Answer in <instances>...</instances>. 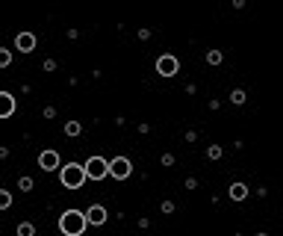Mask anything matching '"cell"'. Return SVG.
I'll list each match as a JSON object with an SVG mask.
<instances>
[{"label":"cell","mask_w":283,"mask_h":236,"mask_svg":"<svg viewBox=\"0 0 283 236\" xmlns=\"http://www.w3.org/2000/svg\"><path fill=\"white\" fill-rule=\"evenodd\" d=\"M227 101L233 103V106H242V103L248 101V95H245V89H233V92L227 95Z\"/></svg>","instance_id":"13"},{"label":"cell","mask_w":283,"mask_h":236,"mask_svg":"<svg viewBox=\"0 0 283 236\" xmlns=\"http://www.w3.org/2000/svg\"><path fill=\"white\" fill-rule=\"evenodd\" d=\"M15 234L18 236H35V225H32V222H18Z\"/></svg>","instance_id":"14"},{"label":"cell","mask_w":283,"mask_h":236,"mask_svg":"<svg viewBox=\"0 0 283 236\" xmlns=\"http://www.w3.org/2000/svg\"><path fill=\"white\" fill-rule=\"evenodd\" d=\"M9 207H12V192L0 189V210H9Z\"/></svg>","instance_id":"16"},{"label":"cell","mask_w":283,"mask_h":236,"mask_svg":"<svg viewBox=\"0 0 283 236\" xmlns=\"http://www.w3.org/2000/svg\"><path fill=\"white\" fill-rule=\"evenodd\" d=\"M204 154H207V160H221V154H224V151H221V145H210Z\"/></svg>","instance_id":"17"},{"label":"cell","mask_w":283,"mask_h":236,"mask_svg":"<svg viewBox=\"0 0 283 236\" xmlns=\"http://www.w3.org/2000/svg\"><path fill=\"white\" fill-rule=\"evenodd\" d=\"M86 180H89L86 163H68V166L59 169V183H62L65 189H80Z\"/></svg>","instance_id":"2"},{"label":"cell","mask_w":283,"mask_h":236,"mask_svg":"<svg viewBox=\"0 0 283 236\" xmlns=\"http://www.w3.org/2000/svg\"><path fill=\"white\" fill-rule=\"evenodd\" d=\"M38 169H41V171H56V169H62V157H59V151H53V148L41 151V154H38Z\"/></svg>","instance_id":"6"},{"label":"cell","mask_w":283,"mask_h":236,"mask_svg":"<svg viewBox=\"0 0 283 236\" xmlns=\"http://www.w3.org/2000/svg\"><path fill=\"white\" fill-rule=\"evenodd\" d=\"M174 207H177L174 201H162V204H159V210H162L165 216H168V213H174Z\"/></svg>","instance_id":"20"},{"label":"cell","mask_w":283,"mask_h":236,"mask_svg":"<svg viewBox=\"0 0 283 236\" xmlns=\"http://www.w3.org/2000/svg\"><path fill=\"white\" fill-rule=\"evenodd\" d=\"M204 62H207V65H221V62H224V53H221V50H207V53H204Z\"/></svg>","instance_id":"12"},{"label":"cell","mask_w":283,"mask_h":236,"mask_svg":"<svg viewBox=\"0 0 283 236\" xmlns=\"http://www.w3.org/2000/svg\"><path fill=\"white\" fill-rule=\"evenodd\" d=\"M109 177H115V180L133 177V160L130 157H112L109 160Z\"/></svg>","instance_id":"4"},{"label":"cell","mask_w":283,"mask_h":236,"mask_svg":"<svg viewBox=\"0 0 283 236\" xmlns=\"http://www.w3.org/2000/svg\"><path fill=\"white\" fill-rule=\"evenodd\" d=\"M0 65L3 68L12 65V50H9V47H0Z\"/></svg>","instance_id":"18"},{"label":"cell","mask_w":283,"mask_h":236,"mask_svg":"<svg viewBox=\"0 0 283 236\" xmlns=\"http://www.w3.org/2000/svg\"><path fill=\"white\" fill-rule=\"evenodd\" d=\"M180 71V59L174 56V53H162L157 56V74L159 77H174Z\"/></svg>","instance_id":"5"},{"label":"cell","mask_w":283,"mask_h":236,"mask_svg":"<svg viewBox=\"0 0 283 236\" xmlns=\"http://www.w3.org/2000/svg\"><path fill=\"white\" fill-rule=\"evenodd\" d=\"M159 163H162V166H174V163H177V157H174V154H162V157H159Z\"/></svg>","instance_id":"19"},{"label":"cell","mask_w":283,"mask_h":236,"mask_svg":"<svg viewBox=\"0 0 283 236\" xmlns=\"http://www.w3.org/2000/svg\"><path fill=\"white\" fill-rule=\"evenodd\" d=\"M86 174H89V180H103V177H109V160L100 157V154H92V157L86 160Z\"/></svg>","instance_id":"3"},{"label":"cell","mask_w":283,"mask_h":236,"mask_svg":"<svg viewBox=\"0 0 283 236\" xmlns=\"http://www.w3.org/2000/svg\"><path fill=\"white\" fill-rule=\"evenodd\" d=\"M41 68H44V71H56V59H44Z\"/></svg>","instance_id":"21"},{"label":"cell","mask_w":283,"mask_h":236,"mask_svg":"<svg viewBox=\"0 0 283 236\" xmlns=\"http://www.w3.org/2000/svg\"><path fill=\"white\" fill-rule=\"evenodd\" d=\"M62 133L68 136V139H77V136L83 133V124H80V121H77V118H71V121H65Z\"/></svg>","instance_id":"11"},{"label":"cell","mask_w":283,"mask_h":236,"mask_svg":"<svg viewBox=\"0 0 283 236\" xmlns=\"http://www.w3.org/2000/svg\"><path fill=\"white\" fill-rule=\"evenodd\" d=\"M248 195H251V189H248V183H242V180H236V183L227 186V198H230V201H245Z\"/></svg>","instance_id":"9"},{"label":"cell","mask_w":283,"mask_h":236,"mask_svg":"<svg viewBox=\"0 0 283 236\" xmlns=\"http://www.w3.org/2000/svg\"><path fill=\"white\" fill-rule=\"evenodd\" d=\"M35 44H38L35 33H18V35H15V47H18L21 53H32V50H35Z\"/></svg>","instance_id":"8"},{"label":"cell","mask_w":283,"mask_h":236,"mask_svg":"<svg viewBox=\"0 0 283 236\" xmlns=\"http://www.w3.org/2000/svg\"><path fill=\"white\" fill-rule=\"evenodd\" d=\"M18 189H24V192H32V189H35V180H32L30 174H21V177H18Z\"/></svg>","instance_id":"15"},{"label":"cell","mask_w":283,"mask_h":236,"mask_svg":"<svg viewBox=\"0 0 283 236\" xmlns=\"http://www.w3.org/2000/svg\"><path fill=\"white\" fill-rule=\"evenodd\" d=\"M86 216H89V225H94V228H100V225L109 222V210H106L103 204H92V207L86 210Z\"/></svg>","instance_id":"7"},{"label":"cell","mask_w":283,"mask_h":236,"mask_svg":"<svg viewBox=\"0 0 283 236\" xmlns=\"http://www.w3.org/2000/svg\"><path fill=\"white\" fill-rule=\"evenodd\" d=\"M0 101H3V109H0V118H12L15 109H18V101L12 92H0Z\"/></svg>","instance_id":"10"},{"label":"cell","mask_w":283,"mask_h":236,"mask_svg":"<svg viewBox=\"0 0 283 236\" xmlns=\"http://www.w3.org/2000/svg\"><path fill=\"white\" fill-rule=\"evenodd\" d=\"M254 236H269V234H263V231H260V234H254Z\"/></svg>","instance_id":"22"},{"label":"cell","mask_w":283,"mask_h":236,"mask_svg":"<svg viewBox=\"0 0 283 236\" xmlns=\"http://www.w3.org/2000/svg\"><path fill=\"white\" fill-rule=\"evenodd\" d=\"M89 228V216L83 210H65L59 216V231L62 236H83Z\"/></svg>","instance_id":"1"}]
</instances>
